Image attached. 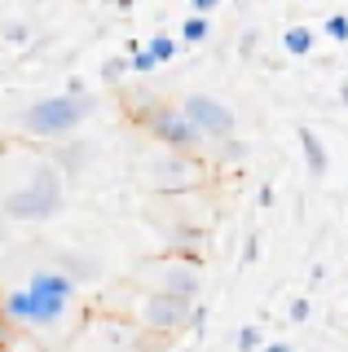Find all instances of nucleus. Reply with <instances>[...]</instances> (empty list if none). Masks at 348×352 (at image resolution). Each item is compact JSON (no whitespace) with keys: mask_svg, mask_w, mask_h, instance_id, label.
<instances>
[{"mask_svg":"<svg viewBox=\"0 0 348 352\" xmlns=\"http://www.w3.org/2000/svg\"><path fill=\"white\" fill-rule=\"evenodd\" d=\"M62 203H67V185H62L58 163H40V168L27 176L23 190L5 194L0 216L5 220H49V216L62 212Z\"/></svg>","mask_w":348,"mask_h":352,"instance_id":"1","label":"nucleus"},{"mask_svg":"<svg viewBox=\"0 0 348 352\" xmlns=\"http://www.w3.org/2000/svg\"><path fill=\"white\" fill-rule=\"evenodd\" d=\"M89 115H93V102L84 93H53V97L31 102L18 119H23V128L31 137H67V132H75Z\"/></svg>","mask_w":348,"mask_h":352,"instance_id":"2","label":"nucleus"},{"mask_svg":"<svg viewBox=\"0 0 348 352\" xmlns=\"http://www.w3.org/2000/svg\"><path fill=\"white\" fill-rule=\"evenodd\" d=\"M146 128L155 132V141H163V150L194 154V150H203V146H208V141H203V132L194 128V119H190L181 106H163V102H159L155 110H150Z\"/></svg>","mask_w":348,"mask_h":352,"instance_id":"3","label":"nucleus"},{"mask_svg":"<svg viewBox=\"0 0 348 352\" xmlns=\"http://www.w3.org/2000/svg\"><path fill=\"white\" fill-rule=\"evenodd\" d=\"M141 326L155 330V335H181V330H190L194 322V304L181 300V295H168V291H150L146 300H141Z\"/></svg>","mask_w":348,"mask_h":352,"instance_id":"4","label":"nucleus"},{"mask_svg":"<svg viewBox=\"0 0 348 352\" xmlns=\"http://www.w3.org/2000/svg\"><path fill=\"white\" fill-rule=\"evenodd\" d=\"M181 110L194 119V128L203 132V141H208V146L234 137V128H238L234 110L225 106L221 97H212V93H186V97H181Z\"/></svg>","mask_w":348,"mask_h":352,"instance_id":"5","label":"nucleus"},{"mask_svg":"<svg viewBox=\"0 0 348 352\" xmlns=\"http://www.w3.org/2000/svg\"><path fill=\"white\" fill-rule=\"evenodd\" d=\"M0 304H5V313L14 317L18 326H31V330H49V326H58L62 317H67V304L45 300V295H36L31 286L5 291V295H0Z\"/></svg>","mask_w":348,"mask_h":352,"instance_id":"6","label":"nucleus"},{"mask_svg":"<svg viewBox=\"0 0 348 352\" xmlns=\"http://www.w3.org/2000/svg\"><path fill=\"white\" fill-rule=\"evenodd\" d=\"M150 278H155V291H168V295H181V300H199L203 291V273L186 260H163V264H150Z\"/></svg>","mask_w":348,"mask_h":352,"instance_id":"7","label":"nucleus"},{"mask_svg":"<svg viewBox=\"0 0 348 352\" xmlns=\"http://www.w3.org/2000/svg\"><path fill=\"white\" fill-rule=\"evenodd\" d=\"M155 168V185L159 190H186V185L199 181V168L190 163V154H181V150H168L159 163H150Z\"/></svg>","mask_w":348,"mask_h":352,"instance_id":"8","label":"nucleus"},{"mask_svg":"<svg viewBox=\"0 0 348 352\" xmlns=\"http://www.w3.org/2000/svg\"><path fill=\"white\" fill-rule=\"evenodd\" d=\"M296 137H300V150H304V168H309V176H326V172H331V154H326V146H322L318 132H313L309 124H300Z\"/></svg>","mask_w":348,"mask_h":352,"instance_id":"9","label":"nucleus"},{"mask_svg":"<svg viewBox=\"0 0 348 352\" xmlns=\"http://www.w3.org/2000/svg\"><path fill=\"white\" fill-rule=\"evenodd\" d=\"M282 49H287L291 58H309L313 53V27H287L282 31Z\"/></svg>","mask_w":348,"mask_h":352,"instance_id":"10","label":"nucleus"},{"mask_svg":"<svg viewBox=\"0 0 348 352\" xmlns=\"http://www.w3.org/2000/svg\"><path fill=\"white\" fill-rule=\"evenodd\" d=\"M212 36V22H208V14H190L186 22H181V40L186 44H203Z\"/></svg>","mask_w":348,"mask_h":352,"instance_id":"11","label":"nucleus"},{"mask_svg":"<svg viewBox=\"0 0 348 352\" xmlns=\"http://www.w3.org/2000/svg\"><path fill=\"white\" fill-rule=\"evenodd\" d=\"M238 352H265V330H260L256 322L238 326Z\"/></svg>","mask_w":348,"mask_h":352,"instance_id":"12","label":"nucleus"},{"mask_svg":"<svg viewBox=\"0 0 348 352\" xmlns=\"http://www.w3.org/2000/svg\"><path fill=\"white\" fill-rule=\"evenodd\" d=\"M177 49H181V44H177V36H168V31L150 36V53H155L159 62H172V58H177Z\"/></svg>","mask_w":348,"mask_h":352,"instance_id":"13","label":"nucleus"},{"mask_svg":"<svg viewBox=\"0 0 348 352\" xmlns=\"http://www.w3.org/2000/svg\"><path fill=\"white\" fill-rule=\"evenodd\" d=\"M159 66H163V62L150 53V44H146V49H141V44H133V71H137V75H155Z\"/></svg>","mask_w":348,"mask_h":352,"instance_id":"14","label":"nucleus"},{"mask_svg":"<svg viewBox=\"0 0 348 352\" xmlns=\"http://www.w3.org/2000/svg\"><path fill=\"white\" fill-rule=\"evenodd\" d=\"M128 71H133V58H106V62H102V80H106V84H119Z\"/></svg>","mask_w":348,"mask_h":352,"instance_id":"15","label":"nucleus"},{"mask_svg":"<svg viewBox=\"0 0 348 352\" xmlns=\"http://www.w3.org/2000/svg\"><path fill=\"white\" fill-rule=\"evenodd\" d=\"M62 269H67L75 282H84V278H93V273H97V264L93 260H80V256H62Z\"/></svg>","mask_w":348,"mask_h":352,"instance_id":"16","label":"nucleus"},{"mask_svg":"<svg viewBox=\"0 0 348 352\" xmlns=\"http://www.w3.org/2000/svg\"><path fill=\"white\" fill-rule=\"evenodd\" d=\"M216 163H234V159H243V141L238 137H225V141H216Z\"/></svg>","mask_w":348,"mask_h":352,"instance_id":"17","label":"nucleus"},{"mask_svg":"<svg viewBox=\"0 0 348 352\" xmlns=\"http://www.w3.org/2000/svg\"><path fill=\"white\" fill-rule=\"evenodd\" d=\"M322 36H331V40H348V14H331V18H326L322 22Z\"/></svg>","mask_w":348,"mask_h":352,"instance_id":"18","label":"nucleus"},{"mask_svg":"<svg viewBox=\"0 0 348 352\" xmlns=\"http://www.w3.org/2000/svg\"><path fill=\"white\" fill-rule=\"evenodd\" d=\"M0 36H5L9 44H27L31 31H27V22H5V27H0Z\"/></svg>","mask_w":348,"mask_h":352,"instance_id":"19","label":"nucleus"},{"mask_svg":"<svg viewBox=\"0 0 348 352\" xmlns=\"http://www.w3.org/2000/svg\"><path fill=\"white\" fill-rule=\"evenodd\" d=\"M309 313H313V304L304 300V295H296V300L287 304V317H291V322H296V326H300V322H309Z\"/></svg>","mask_w":348,"mask_h":352,"instance_id":"20","label":"nucleus"},{"mask_svg":"<svg viewBox=\"0 0 348 352\" xmlns=\"http://www.w3.org/2000/svg\"><path fill=\"white\" fill-rule=\"evenodd\" d=\"M14 326H18V322L5 313V304H0V348H9V339H14Z\"/></svg>","mask_w":348,"mask_h":352,"instance_id":"21","label":"nucleus"},{"mask_svg":"<svg viewBox=\"0 0 348 352\" xmlns=\"http://www.w3.org/2000/svg\"><path fill=\"white\" fill-rule=\"evenodd\" d=\"M256 260H260V238L252 234V238L243 242V264H256Z\"/></svg>","mask_w":348,"mask_h":352,"instance_id":"22","label":"nucleus"},{"mask_svg":"<svg viewBox=\"0 0 348 352\" xmlns=\"http://www.w3.org/2000/svg\"><path fill=\"white\" fill-rule=\"evenodd\" d=\"M190 9H194V14H216L221 0H190Z\"/></svg>","mask_w":348,"mask_h":352,"instance_id":"23","label":"nucleus"},{"mask_svg":"<svg viewBox=\"0 0 348 352\" xmlns=\"http://www.w3.org/2000/svg\"><path fill=\"white\" fill-rule=\"evenodd\" d=\"M190 330H194V335H203V330H208V313H203L199 304H194V322H190Z\"/></svg>","mask_w":348,"mask_h":352,"instance_id":"24","label":"nucleus"},{"mask_svg":"<svg viewBox=\"0 0 348 352\" xmlns=\"http://www.w3.org/2000/svg\"><path fill=\"white\" fill-rule=\"evenodd\" d=\"M256 44H260V31H243V44H238V49H243V53H256Z\"/></svg>","mask_w":348,"mask_h":352,"instance_id":"25","label":"nucleus"},{"mask_svg":"<svg viewBox=\"0 0 348 352\" xmlns=\"http://www.w3.org/2000/svg\"><path fill=\"white\" fill-rule=\"evenodd\" d=\"M260 207H274V185H260Z\"/></svg>","mask_w":348,"mask_h":352,"instance_id":"26","label":"nucleus"},{"mask_svg":"<svg viewBox=\"0 0 348 352\" xmlns=\"http://www.w3.org/2000/svg\"><path fill=\"white\" fill-rule=\"evenodd\" d=\"M265 352H296L291 344H265Z\"/></svg>","mask_w":348,"mask_h":352,"instance_id":"27","label":"nucleus"},{"mask_svg":"<svg viewBox=\"0 0 348 352\" xmlns=\"http://www.w3.org/2000/svg\"><path fill=\"white\" fill-rule=\"evenodd\" d=\"M340 102H344V110H348V80L340 84Z\"/></svg>","mask_w":348,"mask_h":352,"instance_id":"28","label":"nucleus"},{"mask_svg":"<svg viewBox=\"0 0 348 352\" xmlns=\"http://www.w3.org/2000/svg\"><path fill=\"white\" fill-rule=\"evenodd\" d=\"M115 5H119V9H128V5H133V0H115Z\"/></svg>","mask_w":348,"mask_h":352,"instance_id":"29","label":"nucleus"},{"mask_svg":"<svg viewBox=\"0 0 348 352\" xmlns=\"http://www.w3.org/2000/svg\"><path fill=\"white\" fill-rule=\"evenodd\" d=\"M186 352H194V348H186Z\"/></svg>","mask_w":348,"mask_h":352,"instance_id":"30","label":"nucleus"},{"mask_svg":"<svg viewBox=\"0 0 348 352\" xmlns=\"http://www.w3.org/2000/svg\"><path fill=\"white\" fill-rule=\"evenodd\" d=\"M0 352H5V348H0Z\"/></svg>","mask_w":348,"mask_h":352,"instance_id":"31","label":"nucleus"}]
</instances>
